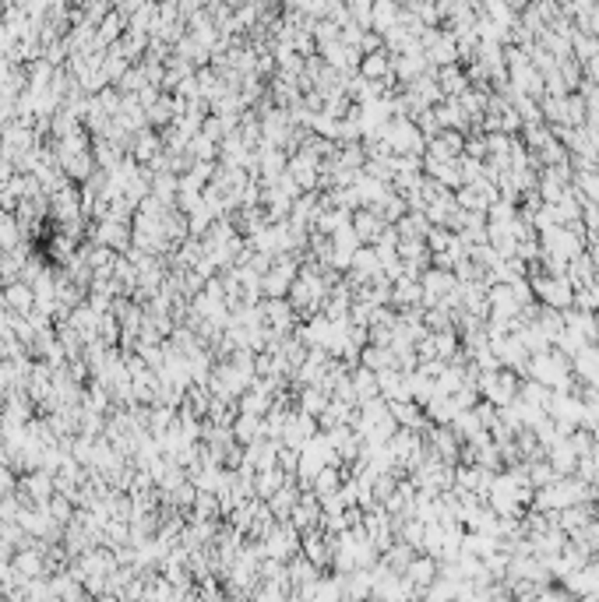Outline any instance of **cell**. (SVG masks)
I'll use <instances>...</instances> for the list:
<instances>
[{"label": "cell", "instance_id": "5", "mask_svg": "<svg viewBox=\"0 0 599 602\" xmlns=\"http://www.w3.org/2000/svg\"><path fill=\"white\" fill-rule=\"evenodd\" d=\"M300 497H303V490H300L297 479H286V486L268 500V511H272V518L275 522H290L293 518V507L300 504Z\"/></svg>", "mask_w": 599, "mask_h": 602}, {"label": "cell", "instance_id": "9", "mask_svg": "<svg viewBox=\"0 0 599 602\" xmlns=\"http://www.w3.org/2000/svg\"><path fill=\"white\" fill-rule=\"evenodd\" d=\"M367 585H370L367 574H356V578L345 585V589H349V599H367Z\"/></svg>", "mask_w": 599, "mask_h": 602}, {"label": "cell", "instance_id": "4", "mask_svg": "<svg viewBox=\"0 0 599 602\" xmlns=\"http://www.w3.org/2000/svg\"><path fill=\"white\" fill-rule=\"evenodd\" d=\"M384 229H388V226H384V219H381V215H374L370 208L352 212V233H356V240H360V243H370V247H374V243L384 236Z\"/></svg>", "mask_w": 599, "mask_h": 602}, {"label": "cell", "instance_id": "7", "mask_svg": "<svg viewBox=\"0 0 599 602\" xmlns=\"http://www.w3.org/2000/svg\"><path fill=\"white\" fill-rule=\"evenodd\" d=\"M275 465H279V469H283L290 479H297V472H300V451H297V447H286V444H283V447H279V454H275Z\"/></svg>", "mask_w": 599, "mask_h": 602}, {"label": "cell", "instance_id": "3", "mask_svg": "<svg viewBox=\"0 0 599 602\" xmlns=\"http://www.w3.org/2000/svg\"><path fill=\"white\" fill-rule=\"evenodd\" d=\"M321 514H324V507H321V500L310 493V490H303V497H300V504L293 507V518H290V525L300 529V532H310V529H321Z\"/></svg>", "mask_w": 599, "mask_h": 602}, {"label": "cell", "instance_id": "2", "mask_svg": "<svg viewBox=\"0 0 599 602\" xmlns=\"http://www.w3.org/2000/svg\"><path fill=\"white\" fill-rule=\"evenodd\" d=\"M533 289H536V296L547 303V306L554 303V310H568L571 300H575V293H571V282H568V279H550V275H547V279H536V282H533Z\"/></svg>", "mask_w": 599, "mask_h": 602}, {"label": "cell", "instance_id": "10", "mask_svg": "<svg viewBox=\"0 0 599 602\" xmlns=\"http://www.w3.org/2000/svg\"><path fill=\"white\" fill-rule=\"evenodd\" d=\"M7 296H11V303H18V306H21V310H25V306H28V303H32V293H28V289H18V286H14V289H11V293H7Z\"/></svg>", "mask_w": 599, "mask_h": 602}, {"label": "cell", "instance_id": "8", "mask_svg": "<svg viewBox=\"0 0 599 602\" xmlns=\"http://www.w3.org/2000/svg\"><path fill=\"white\" fill-rule=\"evenodd\" d=\"M409 578H416L420 585L430 582V578H434V564H430V560H416V564L409 567Z\"/></svg>", "mask_w": 599, "mask_h": 602}, {"label": "cell", "instance_id": "6", "mask_svg": "<svg viewBox=\"0 0 599 602\" xmlns=\"http://www.w3.org/2000/svg\"><path fill=\"white\" fill-rule=\"evenodd\" d=\"M352 391H356V402L367 405L374 398H381V387H377V373L363 370V366H352Z\"/></svg>", "mask_w": 599, "mask_h": 602}, {"label": "cell", "instance_id": "1", "mask_svg": "<svg viewBox=\"0 0 599 602\" xmlns=\"http://www.w3.org/2000/svg\"><path fill=\"white\" fill-rule=\"evenodd\" d=\"M331 550H335V536H324L321 529H310L300 536V557L317 571L331 564Z\"/></svg>", "mask_w": 599, "mask_h": 602}]
</instances>
